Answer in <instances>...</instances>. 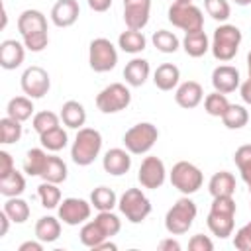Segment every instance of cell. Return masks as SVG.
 <instances>
[{"label": "cell", "instance_id": "obj_43", "mask_svg": "<svg viewBox=\"0 0 251 251\" xmlns=\"http://www.w3.org/2000/svg\"><path fill=\"white\" fill-rule=\"evenodd\" d=\"M94 220H96V224L104 229V233H106L108 237H112V235L120 233V229H122V222H120V218H118L112 210L98 212V216H96Z\"/></svg>", "mask_w": 251, "mask_h": 251}, {"label": "cell", "instance_id": "obj_34", "mask_svg": "<svg viewBox=\"0 0 251 251\" xmlns=\"http://www.w3.org/2000/svg\"><path fill=\"white\" fill-rule=\"evenodd\" d=\"M90 204L98 210V212H106V210H112L114 206H118V196L112 188L108 186H96L92 192H90Z\"/></svg>", "mask_w": 251, "mask_h": 251}, {"label": "cell", "instance_id": "obj_41", "mask_svg": "<svg viewBox=\"0 0 251 251\" xmlns=\"http://www.w3.org/2000/svg\"><path fill=\"white\" fill-rule=\"evenodd\" d=\"M233 161H235V165L241 173V178L249 184L251 182V145L247 143V145L237 147L235 153H233Z\"/></svg>", "mask_w": 251, "mask_h": 251}, {"label": "cell", "instance_id": "obj_27", "mask_svg": "<svg viewBox=\"0 0 251 251\" xmlns=\"http://www.w3.org/2000/svg\"><path fill=\"white\" fill-rule=\"evenodd\" d=\"M118 47L126 53H131V55H137L141 53L145 47H147V39L145 35L141 33V29H126L120 33L118 37Z\"/></svg>", "mask_w": 251, "mask_h": 251}, {"label": "cell", "instance_id": "obj_49", "mask_svg": "<svg viewBox=\"0 0 251 251\" xmlns=\"http://www.w3.org/2000/svg\"><path fill=\"white\" fill-rule=\"evenodd\" d=\"M159 249L161 251H180V243L176 239H173V237H167V239H163L159 243Z\"/></svg>", "mask_w": 251, "mask_h": 251}, {"label": "cell", "instance_id": "obj_29", "mask_svg": "<svg viewBox=\"0 0 251 251\" xmlns=\"http://www.w3.org/2000/svg\"><path fill=\"white\" fill-rule=\"evenodd\" d=\"M67 176H69V169H67L65 161L61 157H57V155H49L47 165H45V169L41 173V178L47 180V182L61 184V182L67 180Z\"/></svg>", "mask_w": 251, "mask_h": 251}, {"label": "cell", "instance_id": "obj_46", "mask_svg": "<svg viewBox=\"0 0 251 251\" xmlns=\"http://www.w3.org/2000/svg\"><path fill=\"white\" fill-rule=\"evenodd\" d=\"M233 247L239 251H251V222L241 226L233 235Z\"/></svg>", "mask_w": 251, "mask_h": 251}, {"label": "cell", "instance_id": "obj_55", "mask_svg": "<svg viewBox=\"0 0 251 251\" xmlns=\"http://www.w3.org/2000/svg\"><path fill=\"white\" fill-rule=\"evenodd\" d=\"M247 71H249V78H251V51L247 53Z\"/></svg>", "mask_w": 251, "mask_h": 251}, {"label": "cell", "instance_id": "obj_19", "mask_svg": "<svg viewBox=\"0 0 251 251\" xmlns=\"http://www.w3.org/2000/svg\"><path fill=\"white\" fill-rule=\"evenodd\" d=\"M18 31L22 37L31 35V33H39V31H47V18L43 12L39 10H24L18 18Z\"/></svg>", "mask_w": 251, "mask_h": 251}, {"label": "cell", "instance_id": "obj_9", "mask_svg": "<svg viewBox=\"0 0 251 251\" xmlns=\"http://www.w3.org/2000/svg\"><path fill=\"white\" fill-rule=\"evenodd\" d=\"M88 63L96 73H108L118 65V51L106 37H96L88 45Z\"/></svg>", "mask_w": 251, "mask_h": 251}, {"label": "cell", "instance_id": "obj_33", "mask_svg": "<svg viewBox=\"0 0 251 251\" xmlns=\"http://www.w3.org/2000/svg\"><path fill=\"white\" fill-rule=\"evenodd\" d=\"M78 237H80V243H82L84 247H90V249H94V247H96V245H100L104 239H108V235H106V233H104V229L96 224V220L84 222V224H82V227H80Z\"/></svg>", "mask_w": 251, "mask_h": 251}, {"label": "cell", "instance_id": "obj_25", "mask_svg": "<svg viewBox=\"0 0 251 251\" xmlns=\"http://www.w3.org/2000/svg\"><path fill=\"white\" fill-rule=\"evenodd\" d=\"M208 190L214 196H233L235 192V176L229 171H220L214 173L210 182H208Z\"/></svg>", "mask_w": 251, "mask_h": 251}, {"label": "cell", "instance_id": "obj_28", "mask_svg": "<svg viewBox=\"0 0 251 251\" xmlns=\"http://www.w3.org/2000/svg\"><path fill=\"white\" fill-rule=\"evenodd\" d=\"M47 159H49V155L41 147L29 149L25 153V157H24V165H22L24 173L29 175V176H41V173H43V169L47 165Z\"/></svg>", "mask_w": 251, "mask_h": 251}, {"label": "cell", "instance_id": "obj_36", "mask_svg": "<svg viewBox=\"0 0 251 251\" xmlns=\"http://www.w3.org/2000/svg\"><path fill=\"white\" fill-rule=\"evenodd\" d=\"M2 210L10 216V220H12L14 224H24V222L29 218V204H27L24 198H20V196L8 198V200L4 202V208H2Z\"/></svg>", "mask_w": 251, "mask_h": 251}, {"label": "cell", "instance_id": "obj_11", "mask_svg": "<svg viewBox=\"0 0 251 251\" xmlns=\"http://www.w3.org/2000/svg\"><path fill=\"white\" fill-rule=\"evenodd\" d=\"M59 220L67 226H78V224H84L88 218H90V212H92V204L82 200V198H63L59 208Z\"/></svg>", "mask_w": 251, "mask_h": 251}, {"label": "cell", "instance_id": "obj_39", "mask_svg": "<svg viewBox=\"0 0 251 251\" xmlns=\"http://www.w3.org/2000/svg\"><path fill=\"white\" fill-rule=\"evenodd\" d=\"M227 108H229L227 96L222 94V92H218V90H214L212 94H208L204 98V110H206V114H210L214 118H222Z\"/></svg>", "mask_w": 251, "mask_h": 251}, {"label": "cell", "instance_id": "obj_58", "mask_svg": "<svg viewBox=\"0 0 251 251\" xmlns=\"http://www.w3.org/2000/svg\"><path fill=\"white\" fill-rule=\"evenodd\" d=\"M247 186H249V192H251V182H249V184H247Z\"/></svg>", "mask_w": 251, "mask_h": 251}, {"label": "cell", "instance_id": "obj_12", "mask_svg": "<svg viewBox=\"0 0 251 251\" xmlns=\"http://www.w3.org/2000/svg\"><path fill=\"white\" fill-rule=\"evenodd\" d=\"M167 178V169H165V163L155 157V155H149L141 161V167H139V173H137V180L141 182L143 188H161L163 182Z\"/></svg>", "mask_w": 251, "mask_h": 251}, {"label": "cell", "instance_id": "obj_18", "mask_svg": "<svg viewBox=\"0 0 251 251\" xmlns=\"http://www.w3.org/2000/svg\"><path fill=\"white\" fill-rule=\"evenodd\" d=\"M204 98V90L200 86V82L196 80H186L182 84H178L176 92H175V102L184 108V110H192L196 108Z\"/></svg>", "mask_w": 251, "mask_h": 251}, {"label": "cell", "instance_id": "obj_4", "mask_svg": "<svg viewBox=\"0 0 251 251\" xmlns=\"http://www.w3.org/2000/svg\"><path fill=\"white\" fill-rule=\"evenodd\" d=\"M157 139H159V129L151 122L135 124V126H131L124 133V145H126V149L131 155H143V153H147L155 145Z\"/></svg>", "mask_w": 251, "mask_h": 251}, {"label": "cell", "instance_id": "obj_17", "mask_svg": "<svg viewBox=\"0 0 251 251\" xmlns=\"http://www.w3.org/2000/svg\"><path fill=\"white\" fill-rule=\"evenodd\" d=\"M25 57V45L16 39H4L0 43V67L6 71L18 69L24 63Z\"/></svg>", "mask_w": 251, "mask_h": 251}, {"label": "cell", "instance_id": "obj_10", "mask_svg": "<svg viewBox=\"0 0 251 251\" xmlns=\"http://www.w3.org/2000/svg\"><path fill=\"white\" fill-rule=\"evenodd\" d=\"M20 86L24 90L25 96H29L31 100H37V98H43L49 88H51V78H49V73L37 65L33 67H27L20 78Z\"/></svg>", "mask_w": 251, "mask_h": 251}, {"label": "cell", "instance_id": "obj_31", "mask_svg": "<svg viewBox=\"0 0 251 251\" xmlns=\"http://www.w3.org/2000/svg\"><path fill=\"white\" fill-rule=\"evenodd\" d=\"M39 143H41L43 149L57 153V151H61V149L67 147L69 135H67V131H65L61 126H57V127H53V129L41 133V135H39Z\"/></svg>", "mask_w": 251, "mask_h": 251}, {"label": "cell", "instance_id": "obj_52", "mask_svg": "<svg viewBox=\"0 0 251 251\" xmlns=\"http://www.w3.org/2000/svg\"><path fill=\"white\" fill-rule=\"evenodd\" d=\"M43 249V241H24L20 247H18V251H41Z\"/></svg>", "mask_w": 251, "mask_h": 251}, {"label": "cell", "instance_id": "obj_50", "mask_svg": "<svg viewBox=\"0 0 251 251\" xmlns=\"http://www.w3.org/2000/svg\"><path fill=\"white\" fill-rule=\"evenodd\" d=\"M239 92H241L243 102L251 106V78H247L245 82H241V84H239Z\"/></svg>", "mask_w": 251, "mask_h": 251}, {"label": "cell", "instance_id": "obj_57", "mask_svg": "<svg viewBox=\"0 0 251 251\" xmlns=\"http://www.w3.org/2000/svg\"><path fill=\"white\" fill-rule=\"evenodd\" d=\"M175 2H180V4H190L192 0H175Z\"/></svg>", "mask_w": 251, "mask_h": 251}, {"label": "cell", "instance_id": "obj_47", "mask_svg": "<svg viewBox=\"0 0 251 251\" xmlns=\"http://www.w3.org/2000/svg\"><path fill=\"white\" fill-rule=\"evenodd\" d=\"M188 249L190 251H212L214 249V243L208 235H202V233H196L190 237L188 241Z\"/></svg>", "mask_w": 251, "mask_h": 251}, {"label": "cell", "instance_id": "obj_30", "mask_svg": "<svg viewBox=\"0 0 251 251\" xmlns=\"http://www.w3.org/2000/svg\"><path fill=\"white\" fill-rule=\"evenodd\" d=\"M33 110H35V108H33V102H31L29 96H16V98H12V100L8 102V106H6V116H10V118H14V120H18V122H25V120L31 118Z\"/></svg>", "mask_w": 251, "mask_h": 251}, {"label": "cell", "instance_id": "obj_20", "mask_svg": "<svg viewBox=\"0 0 251 251\" xmlns=\"http://www.w3.org/2000/svg\"><path fill=\"white\" fill-rule=\"evenodd\" d=\"M233 218L235 214H227V212H220V210H210L208 218H206V224H208V229L220 237V239H226L233 233Z\"/></svg>", "mask_w": 251, "mask_h": 251}, {"label": "cell", "instance_id": "obj_37", "mask_svg": "<svg viewBox=\"0 0 251 251\" xmlns=\"http://www.w3.org/2000/svg\"><path fill=\"white\" fill-rule=\"evenodd\" d=\"M37 196H39V200H41V206L47 208V210L59 208V204H61V188H59V184H55V182L43 180V182L37 186Z\"/></svg>", "mask_w": 251, "mask_h": 251}, {"label": "cell", "instance_id": "obj_26", "mask_svg": "<svg viewBox=\"0 0 251 251\" xmlns=\"http://www.w3.org/2000/svg\"><path fill=\"white\" fill-rule=\"evenodd\" d=\"M61 235V220L53 216H41L35 224V239L43 243H53Z\"/></svg>", "mask_w": 251, "mask_h": 251}, {"label": "cell", "instance_id": "obj_40", "mask_svg": "<svg viewBox=\"0 0 251 251\" xmlns=\"http://www.w3.org/2000/svg\"><path fill=\"white\" fill-rule=\"evenodd\" d=\"M151 41H153V45L157 47V51H161V53H175V51L178 49V45H180L178 37H176L173 31H169V29H159V31H155L153 37H151Z\"/></svg>", "mask_w": 251, "mask_h": 251}, {"label": "cell", "instance_id": "obj_54", "mask_svg": "<svg viewBox=\"0 0 251 251\" xmlns=\"http://www.w3.org/2000/svg\"><path fill=\"white\" fill-rule=\"evenodd\" d=\"M100 249H112V251H116V249H118V245H116V243H112V241H108V239H104L100 245H96V247H94V251H100Z\"/></svg>", "mask_w": 251, "mask_h": 251}, {"label": "cell", "instance_id": "obj_16", "mask_svg": "<svg viewBox=\"0 0 251 251\" xmlns=\"http://www.w3.org/2000/svg\"><path fill=\"white\" fill-rule=\"evenodd\" d=\"M80 8L76 0H57L51 8V22L57 27H71L78 20Z\"/></svg>", "mask_w": 251, "mask_h": 251}, {"label": "cell", "instance_id": "obj_51", "mask_svg": "<svg viewBox=\"0 0 251 251\" xmlns=\"http://www.w3.org/2000/svg\"><path fill=\"white\" fill-rule=\"evenodd\" d=\"M88 6L94 12H106L112 6V0H88Z\"/></svg>", "mask_w": 251, "mask_h": 251}, {"label": "cell", "instance_id": "obj_53", "mask_svg": "<svg viewBox=\"0 0 251 251\" xmlns=\"http://www.w3.org/2000/svg\"><path fill=\"white\" fill-rule=\"evenodd\" d=\"M10 222H12V220H10V216H8V214L2 210V212H0V237H4V235L8 233Z\"/></svg>", "mask_w": 251, "mask_h": 251}, {"label": "cell", "instance_id": "obj_42", "mask_svg": "<svg viewBox=\"0 0 251 251\" xmlns=\"http://www.w3.org/2000/svg\"><path fill=\"white\" fill-rule=\"evenodd\" d=\"M59 120H61V116H57L55 112L43 110V112H37V114L33 116L31 126H33V129L41 135V133H45V131H49V129L57 127V126H59Z\"/></svg>", "mask_w": 251, "mask_h": 251}, {"label": "cell", "instance_id": "obj_38", "mask_svg": "<svg viewBox=\"0 0 251 251\" xmlns=\"http://www.w3.org/2000/svg\"><path fill=\"white\" fill-rule=\"evenodd\" d=\"M22 137V122L6 116L0 120V141L4 145H10V143H16L20 141Z\"/></svg>", "mask_w": 251, "mask_h": 251}, {"label": "cell", "instance_id": "obj_7", "mask_svg": "<svg viewBox=\"0 0 251 251\" xmlns=\"http://www.w3.org/2000/svg\"><path fill=\"white\" fill-rule=\"evenodd\" d=\"M118 208L126 216V220L131 222V224H141L151 214V202L141 192V188H127L120 196Z\"/></svg>", "mask_w": 251, "mask_h": 251}, {"label": "cell", "instance_id": "obj_3", "mask_svg": "<svg viewBox=\"0 0 251 251\" xmlns=\"http://www.w3.org/2000/svg\"><path fill=\"white\" fill-rule=\"evenodd\" d=\"M196 214H198L196 204L188 196H182L169 208L165 216V229L171 235H182L192 227Z\"/></svg>", "mask_w": 251, "mask_h": 251}, {"label": "cell", "instance_id": "obj_15", "mask_svg": "<svg viewBox=\"0 0 251 251\" xmlns=\"http://www.w3.org/2000/svg\"><path fill=\"white\" fill-rule=\"evenodd\" d=\"M241 80H239V71L231 65H220L214 69L212 73V86L214 90L222 92V94H229L235 88H239Z\"/></svg>", "mask_w": 251, "mask_h": 251}, {"label": "cell", "instance_id": "obj_5", "mask_svg": "<svg viewBox=\"0 0 251 251\" xmlns=\"http://www.w3.org/2000/svg\"><path fill=\"white\" fill-rule=\"evenodd\" d=\"M202 182H204V175L196 165H192L188 161H178V163L173 165V169H171V184L178 192H182L184 196H190V194L198 192Z\"/></svg>", "mask_w": 251, "mask_h": 251}, {"label": "cell", "instance_id": "obj_45", "mask_svg": "<svg viewBox=\"0 0 251 251\" xmlns=\"http://www.w3.org/2000/svg\"><path fill=\"white\" fill-rule=\"evenodd\" d=\"M22 43L25 45L27 51H31V53H39V51H43V49L47 47V43H49V35H47V31L31 33V35L22 37Z\"/></svg>", "mask_w": 251, "mask_h": 251}, {"label": "cell", "instance_id": "obj_1", "mask_svg": "<svg viewBox=\"0 0 251 251\" xmlns=\"http://www.w3.org/2000/svg\"><path fill=\"white\" fill-rule=\"evenodd\" d=\"M102 149V133L94 127H80L71 145V159L78 167H88L100 155Z\"/></svg>", "mask_w": 251, "mask_h": 251}, {"label": "cell", "instance_id": "obj_2", "mask_svg": "<svg viewBox=\"0 0 251 251\" xmlns=\"http://www.w3.org/2000/svg\"><path fill=\"white\" fill-rule=\"evenodd\" d=\"M239 45H241V29L237 25L222 24V25H218L214 29L212 45H210L214 59H218L222 63L231 61L237 55Z\"/></svg>", "mask_w": 251, "mask_h": 251}, {"label": "cell", "instance_id": "obj_21", "mask_svg": "<svg viewBox=\"0 0 251 251\" xmlns=\"http://www.w3.org/2000/svg\"><path fill=\"white\" fill-rule=\"evenodd\" d=\"M149 73H151V67H149V61L141 59V57H135L131 59L126 69H124V78L129 86H143L145 80L149 78Z\"/></svg>", "mask_w": 251, "mask_h": 251}, {"label": "cell", "instance_id": "obj_56", "mask_svg": "<svg viewBox=\"0 0 251 251\" xmlns=\"http://www.w3.org/2000/svg\"><path fill=\"white\" fill-rule=\"evenodd\" d=\"M237 6H249L251 4V0H233Z\"/></svg>", "mask_w": 251, "mask_h": 251}, {"label": "cell", "instance_id": "obj_6", "mask_svg": "<svg viewBox=\"0 0 251 251\" xmlns=\"http://www.w3.org/2000/svg\"><path fill=\"white\" fill-rule=\"evenodd\" d=\"M167 16H169V22L175 27H178V29H182L186 33L204 29V14L192 2L190 4L173 2L171 8H169V12H167Z\"/></svg>", "mask_w": 251, "mask_h": 251}, {"label": "cell", "instance_id": "obj_23", "mask_svg": "<svg viewBox=\"0 0 251 251\" xmlns=\"http://www.w3.org/2000/svg\"><path fill=\"white\" fill-rule=\"evenodd\" d=\"M61 120L67 127L71 129H80L86 122V110L80 102L76 100H67L63 106H61Z\"/></svg>", "mask_w": 251, "mask_h": 251}, {"label": "cell", "instance_id": "obj_13", "mask_svg": "<svg viewBox=\"0 0 251 251\" xmlns=\"http://www.w3.org/2000/svg\"><path fill=\"white\" fill-rule=\"evenodd\" d=\"M151 0H124V22L129 29H143L149 22Z\"/></svg>", "mask_w": 251, "mask_h": 251}, {"label": "cell", "instance_id": "obj_32", "mask_svg": "<svg viewBox=\"0 0 251 251\" xmlns=\"http://www.w3.org/2000/svg\"><path fill=\"white\" fill-rule=\"evenodd\" d=\"M24 190H25V178H24V175L20 171L14 169L10 175L0 178V194L6 196V198L20 196Z\"/></svg>", "mask_w": 251, "mask_h": 251}, {"label": "cell", "instance_id": "obj_22", "mask_svg": "<svg viewBox=\"0 0 251 251\" xmlns=\"http://www.w3.org/2000/svg\"><path fill=\"white\" fill-rule=\"evenodd\" d=\"M178 78H180V71H178V67L173 65V63H163V65H159V67L155 69V73H153V82H155V86H157L159 90H165V92L173 90V88L178 84Z\"/></svg>", "mask_w": 251, "mask_h": 251}, {"label": "cell", "instance_id": "obj_24", "mask_svg": "<svg viewBox=\"0 0 251 251\" xmlns=\"http://www.w3.org/2000/svg\"><path fill=\"white\" fill-rule=\"evenodd\" d=\"M182 49H184V53H186L188 57L198 59V57H202V55L208 53V49H210V39H208V35L204 33V29H200V31H190V33H186L184 39H182Z\"/></svg>", "mask_w": 251, "mask_h": 251}, {"label": "cell", "instance_id": "obj_48", "mask_svg": "<svg viewBox=\"0 0 251 251\" xmlns=\"http://www.w3.org/2000/svg\"><path fill=\"white\" fill-rule=\"evenodd\" d=\"M14 171V159L8 151H0V178Z\"/></svg>", "mask_w": 251, "mask_h": 251}, {"label": "cell", "instance_id": "obj_44", "mask_svg": "<svg viewBox=\"0 0 251 251\" xmlns=\"http://www.w3.org/2000/svg\"><path fill=\"white\" fill-rule=\"evenodd\" d=\"M204 8H206V14L216 22H226L231 14L227 0H204Z\"/></svg>", "mask_w": 251, "mask_h": 251}, {"label": "cell", "instance_id": "obj_14", "mask_svg": "<svg viewBox=\"0 0 251 251\" xmlns=\"http://www.w3.org/2000/svg\"><path fill=\"white\" fill-rule=\"evenodd\" d=\"M131 153L127 149H122V147H114V149H108L102 157V167L108 175L112 176H122L126 175L129 169H131Z\"/></svg>", "mask_w": 251, "mask_h": 251}, {"label": "cell", "instance_id": "obj_8", "mask_svg": "<svg viewBox=\"0 0 251 251\" xmlns=\"http://www.w3.org/2000/svg\"><path fill=\"white\" fill-rule=\"evenodd\" d=\"M129 102H131V92L122 82H112V84L104 86L96 94V108L102 114L122 112V110H126L129 106Z\"/></svg>", "mask_w": 251, "mask_h": 251}, {"label": "cell", "instance_id": "obj_35", "mask_svg": "<svg viewBox=\"0 0 251 251\" xmlns=\"http://www.w3.org/2000/svg\"><path fill=\"white\" fill-rule=\"evenodd\" d=\"M222 122L227 129H241L249 122V112L241 104H229V108L222 116Z\"/></svg>", "mask_w": 251, "mask_h": 251}]
</instances>
